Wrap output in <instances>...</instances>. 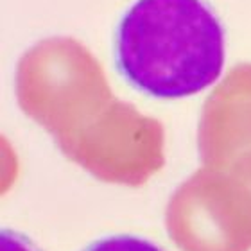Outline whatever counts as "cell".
I'll return each instance as SVG.
<instances>
[{
  "label": "cell",
  "instance_id": "7a4b0ae2",
  "mask_svg": "<svg viewBox=\"0 0 251 251\" xmlns=\"http://www.w3.org/2000/svg\"><path fill=\"white\" fill-rule=\"evenodd\" d=\"M81 251H163L154 242L147 241L144 237L136 235H106L100 237L97 241L90 242L88 246L83 248Z\"/></svg>",
  "mask_w": 251,
  "mask_h": 251
},
{
  "label": "cell",
  "instance_id": "6da1fadb",
  "mask_svg": "<svg viewBox=\"0 0 251 251\" xmlns=\"http://www.w3.org/2000/svg\"><path fill=\"white\" fill-rule=\"evenodd\" d=\"M225 27L204 0H136L115 31V67L142 94L183 99L221 77Z\"/></svg>",
  "mask_w": 251,
  "mask_h": 251
},
{
  "label": "cell",
  "instance_id": "3957f363",
  "mask_svg": "<svg viewBox=\"0 0 251 251\" xmlns=\"http://www.w3.org/2000/svg\"><path fill=\"white\" fill-rule=\"evenodd\" d=\"M0 251H42L27 235L4 228L0 231Z\"/></svg>",
  "mask_w": 251,
  "mask_h": 251
}]
</instances>
